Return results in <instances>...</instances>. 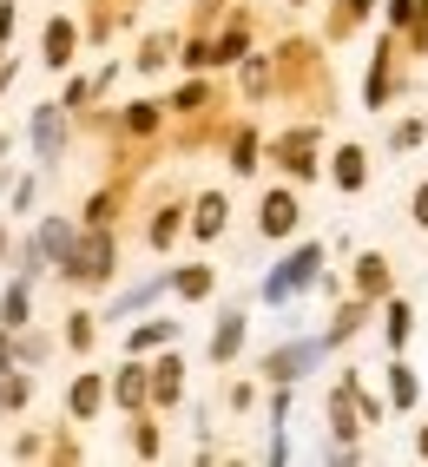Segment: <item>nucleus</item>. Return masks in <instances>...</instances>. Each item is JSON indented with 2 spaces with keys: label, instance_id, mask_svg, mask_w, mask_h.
Segmentation results:
<instances>
[{
  "label": "nucleus",
  "instance_id": "1",
  "mask_svg": "<svg viewBox=\"0 0 428 467\" xmlns=\"http://www.w3.org/2000/svg\"><path fill=\"white\" fill-rule=\"evenodd\" d=\"M317 264H323V251H317V244H303V251H297L277 276H270L264 290H270V296H290V290H303V284H317Z\"/></svg>",
  "mask_w": 428,
  "mask_h": 467
},
{
  "label": "nucleus",
  "instance_id": "2",
  "mask_svg": "<svg viewBox=\"0 0 428 467\" xmlns=\"http://www.w3.org/2000/svg\"><path fill=\"white\" fill-rule=\"evenodd\" d=\"M257 224H264V237H290V231H297V198H290V192H270Z\"/></svg>",
  "mask_w": 428,
  "mask_h": 467
},
{
  "label": "nucleus",
  "instance_id": "3",
  "mask_svg": "<svg viewBox=\"0 0 428 467\" xmlns=\"http://www.w3.org/2000/svg\"><path fill=\"white\" fill-rule=\"evenodd\" d=\"M310 362H317V342H297V349H277V356H270L264 368H270L277 382H297V376H303Z\"/></svg>",
  "mask_w": 428,
  "mask_h": 467
},
{
  "label": "nucleus",
  "instance_id": "4",
  "mask_svg": "<svg viewBox=\"0 0 428 467\" xmlns=\"http://www.w3.org/2000/svg\"><path fill=\"white\" fill-rule=\"evenodd\" d=\"M362 178H370V165H362V151H356V145H343V151H336V184H343V192H356Z\"/></svg>",
  "mask_w": 428,
  "mask_h": 467
},
{
  "label": "nucleus",
  "instance_id": "5",
  "mask_svg": "<svg viewBox=\"0 0 428 467\" xmlns=\"http://www.w3.org/2000/svg\"><path fill=\"white\" fill-rule=\"evenodd\" d=\"M224 231V198H204L198 204V237H218Z\"/></svg>",
  "mask_w": 428,
  "mask_h": 467
},
{
  "label": "nucleus",
  "instance_id": "6",
  "mask_svg": "<svg viewBox=\"0 0 428 467\" xmlns=\"http://www.w3.org/2000/svg\"><path fill=\"white\" fill-rule=\"evenodd\" d=\"M237 342H244V317H224V329H218V342H211V356H218V362H224V356L237 349Z\"/></svg>",
  "mask_w": 428,
  "mask_h": 467
},
{
  "label": "nucleus",
  "instance_id": "7",
  "mask_svg": "<svg viewBox=\"0 0 428 467\" xmlns=\"http://www.w3.org/2000/svg\"><path fill=\"white\" fill-rule=\"evenodd\" d=\"M356 284H362V290L376 296V290L389 284V270H382V257H362V270H356Z\"/></svg>",
  "mask_w": 428,
  "mask_h": 467
},
{
  "label": "nucleus",
  "instance_id": "8",
  "mask_svg": "<svg viewBox=\"0 0 428 467\" xmlns=\"http://www.w3.org/2000/svg\"><path fill=\"white\" fill-rule=\"evenodd\" d=\"M389 395H395V401H402V409H409V401H415V376H409V368H389Z\"/></svg>",
  "mask_w": 428,
  "mask_h": 467
},
{
  "label": "nucleus",
  "instance_id": "9",
  "mask_svg": "<svg viewBox=\"0 0 428 467\" xmlns=\"http://www.w3.org/2000/svg\"><path fill=\"white\" fill-rule=\"evenodd\" d=\"M47 47H53L47 59H67V47H73V26H67V20H59V26H53V34H47Z\"/></svg>",
  "mask_w": 428,
  "mask_h": 467
},
{
  "label": "nucleus",
  "instance_id": "10",
  "mask_svg": "<svg viewBox=\"0 0 428 467\" xmlns=\"http://www.w3.org/2000/svg\"><path fill=\"white\" fill-rule=\"evenodd\" d=\"M389 342H409V303L389 309Z\"/></svg>",
  "mask_w": 428,
  "mask_h": 467
},
{
  "label": "nucleus",
  "instance_id": "11",
  "mask_svg": "<svg viewBox=\"0 0 428 467\" xmlns=\"http://www.w3.org/2000/svg\"><path fill=\"white\" fill-rule=\"evenodd\" d=\"M178 284H185V296H204V290H211V270H185Z\"/></svg>",
  "mask_w": 428,
  "mask_h": 467
},
{
  "label": "nucleus",
  "instance_id": "12",
  "mask_svg": "<svg viewBox=\"0 0 428 467\" xmlns=\"http://www.w3.org/2000/svg\"><path fill=\"white\" fill-rule=\"evenodd\" d=\"M415 224H428V184L415 192Z\"/></svg>",
  "mask_w": 428,
  "mask_h": 467
}]
</instances>
